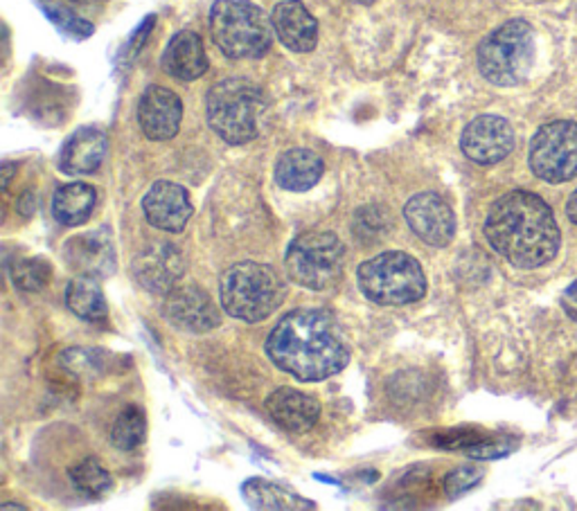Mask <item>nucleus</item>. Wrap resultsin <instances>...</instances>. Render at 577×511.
Instances as JSON below:
<instances>
[{
	"label": "nucleus",
	"mask_w": 577,
	"mask_h": 511,
	"mask_svg": "<svg viewBox=\"0 0 577 511\" xmlns=\"http://www.w3.org/2000/svg\"><path fill=\"white\" fill-rule=\"evenodd\" d=\"M265 349L282 372L304 383L325 381L343 372L350 361L341 325L323 309L287 314L269 334Z\"/></svg>",
	"instance_id": "1"
},
{
	"label": "nucleus",
	"mask_w": 577,
	"mask_h": 511,
	"mask_svg": "<svg viewBox=\"0 0 577 511\" xmlns=\"http://www.w3.org/2000/svg\"><path fill=\"white\" fill-rule=\"evenodd\" d=\"M276 36L293 53H311L319 43V23L300 0H282L271 14Z\"/></svg>",
	"instance_id": "19"
},
{
	"label": "nucleus",
	"mask_w": 577,
	"mask_h": 511,
	"mask_svg": "<svg viewBox=\"0 0 577 511\" xmlns=\"http://www.w3.org/2000/svg\"><path fill=\"white\" fill-rule=\"evenodd\" d=\"M71 480H73L75 489L79 493H84L86 498H101L111 489V482H114L111 474L93 457L84 459V463H79L71 469Z\"/></svg>",
	"instance_id": "26"
},
{
	"label": "nucleus",
	"mask_w": 577,
	"mask_h": 511,
	"mask_svg": "<svg viewBox=\"0 0 577 511\" xmlns=\"http://www.w3.org/2000/svg\"><path fill=\"white\" fill-rule=\"evenodd\" d=\"M109 140L95 127L77 129L60 151V170L68 176H86L101 167Z\"/></svg>",
	"instance_id": "17"
},
{
	"label": "nucleus",
	"mask_w": 577,
	"mask_h": 511,
	"mask_svg": "<svg viewBox=\"0 0 577 511\" xmlns=\"http://www.w3.org/2000/svg\"><path fill=\"white\" fill-rule=\"evenodd\" d=\"M325 165L319 153L309 149H289L278 159L276 183L287 192H307L321 181Z\"/></svg>",
	"instance_id": "21"
},
{
	"label": "nucleus",
	"mask_w": 577,
	"mask_h": 511,
	"mask_svg": "<svg viewBox=\"0 0 577 511\" xmlns=\"http://www.w3.org/2000/svg\"><path fill=\"white\" fill-rule=\"evenodd\" d=\"M483 230L490 246L516 269L548 264L562 243L551 206L526 189H514L496 198Z\"/></svg>",
	"instance_id": "2"
},
{
	"label": "nucleus",
	"mask_w": 577,
	"mask_h": 511,
	"mask_svg": "<svg viewBox=\"0 0 577 511\" xmlns=\"http://www.w3.org/2000/svg\"><path fill=\"white\" fill-rule=\"evenodd\" d=\"M3 509H25L23 504H12V502H3Z\"/></svg>",
	"instance_id": "35"
},
{
	"label": "nucleus",
	"mask_w": 577,
	"mask_h": 511,
	"mask_svg": "<svg viewBox=\"0 0 577 511\" xmlns=\"http://www.w3.org/2000/svg\"><path fill=\"white\" fill-rule=\"evenodd\" d=\"M95 203V187L88 183H66L52 196V215L62 226L77 228L90 219Z\"/></svg>",
	"instance_id": "22"
},
{
	"label": "nucleus",
	"mask_w": 577,
	"mask_h": 511,
	"mask_svg": "<svg viewBox=\"0 0 577 511\" xmlns=\"http://www.w3.org/2000/svg\"><path fill=\"white\" fill-rule=\"evenodd\" d=\"M531 170L537 178L559 185L577 176V122L555 120L544 124L528 153Z\"/></svg>",
	"instance_id": "9"
},
{
	"label": "nucleus",
	"mask_w": 577,
	"mask_h": 511,
	"mask_svg": "<svg viewBox=\"0 0 577 511\" xmlns=\"http://www.w3.org/2000/svg\"><path fill=\"white\" fill-rule=\"evenodd\" d=\"M559 302H562L564 314H566L570 320L577 323V280L562 293Z\"/></svg>",
	"instance_id": "31"
},
{
	"label": "nucleus",
	"mask_w": 577,
	"mask_h": 511,
	"mask_svg": "<svg viewBox=\"0 0 577 511\" xmlns=\"http://www.w3.org/2000/svg\"><path fill=\"white\" fill-rule=\"evenodd\" d=\"M514 448H516L514 439H510V437H488L485 435L481 442L469 446L464 453L477 459H496V457H505Z\"/></svg>",
	"instance_id": "30"
},
{
	"label": "nucleus",
	"mask_w": 577,
	"mask_h": 511,
	"mask_svg": "<svg viewBox=\"0 0 577 511\" xmlns=\"http://www.w3.org/2000/svg\"><path fill=\"white\" fill-rule=\"evenodd\" d=\"M95 280L97 278L79 275L66 289L68 309L86 323H104L109 318L107 297H104V291Z\"/></svg>",
	"instance_id": "23"
},
{
	"label": "nucleus",
	"mask_w": 577,
	"mask_h": 511,
	"mask_svg": "<svg viewBox=\"0 0 577 511\" xmlns=\"http://www.w3.org/2000/svg\"><path fill=\"white\" fill-rule=\"evenodd\" d=\"M66 264L79 275L107 278L116 271L114 239L107 228H99L86 235H77L66 241L64 248Z\"/></svg>",
	"instance_id": "16"
},
{
	"label": "nucleus",
	"mask_w": 577,
	"mask_h": 511,
	"mask_svg": "<svg viewBox=\"0 0 577 511\" xmlns=\"http://www.w3.org/2000/svg\"><path fill=\"white\" fill-rule=\"evenodd\" d=\"M566 215H568V219L577 226V189L570 194V198H568V203H566Z\"/></svg>",
	"instance_id": "32"
},
{
	"label": "nucleus",
	"mask_w": 577,
	"mask_h": 511,
	"mask_svg": "<svg viewBox=\"0 0 577 511\" xmlns=\"http://www.w3.org/2000/svg\"><path fill=\"white\" fill-rule=\"evenodd\" d=\"M183 120V101L177 93L163 86H149L138 105V124L145 138L153 142L172 140Z\"/></svg>",
	"instance_id": "14"
},
{
	"label": "nucleus",
	"mask_w": 577,
	"mask_h": 511,
	"mask_svg": "<svg viewBox=\"0 0 577 511\" xmlns=\"http://www.w3.org/2000/svg\"><path fill=\"white\" fill-rule=\"evenodd\" d=\"M408 228L434 248H445L456 235V215L449 203L436 192L415 194L404 208Z\"/></svg>",
	"instance_id": "12"
},
{
	"label": "nucleus",
	"mask_w": 577,
	"mask_h": 511,
	"mask_svg": "<svg viewBox=\"0 0 577 511\" xmlns=\"http://www.w3.org/2000/svg\"><path fill=\"white\" fill-rule=\"evenodd\" d=\"M269 417L287 433H304L317 426L321 403L296 388H280L267 399Z\"/></svg>",
	"instance_id": "18"
},
{
	"label": "nucleus",
	"mask_w": 577,
	"mask_h": 511,
	"mask_svg": "<svg viewBox=\"0 0 577 511\" xmlns=\"http://www.w3.org/2000/svg\"><path fill=\"white\" fill-rule=\"evenodd\" d=\"M131 273L142 289L168 295L181 282L185 273V260L174 243L151 241L133 258Z\"/></svg>",
	"instance_id": "11"
},
{
	"label": "nucleus",
	"mask_w": 577,
	"mask_h": 511,
	"mask_svg": "<svg viewBox=\"0 0 577 511\" xmlns=\"http://www.w3.org/2000/svg\"><path fill=\"white\" fill-rule=\"evenodd\" d=\"M14 170H17V167L10 165V163L3 165V189L10 187V181H12V172H14Z\"/></svg>",
	"instance_id": "33"
},
{
	"label": "nucleus",
	"mask_w": 577,
	"mask_h": 511,
	"mask_svg": "<svg viewBox=\"0 0 577 511\" xmlns=\"http://www.w3.org/2000/svg\"><path fill=\"white\" fill-rule=\"evenodd\" d=\"M361 293L382 306H406L423 300L427 278L423 267L408 252L388 250L363 262L356 271Z\"/></svg>",
	"instance_id": "7"
},
{
	"label": "nucleus",
	"mask_w": 577,
	"mask_h": 511,
	"mask_svg": "<svg viewBox=\"0 0 577 511\" xmlns=\"http://www.w3.org/2000/svg\"><path fill=\"white\" fill-rule=\"evenodd\" d=\"M161 66L170 77L179 81H194L203 77L207 70V57L201 36L190 30L177 32L165 47Z\"/></svg>",
	"instance_id": "20"
},
{
	"label": "nucleus",
	"mask_w": 577,
	"mask_h": 511,
	"mask_svg": "<svg viewBox=\"0 0 577 511\" xmlns=\"http://www.w3.org/2000/svg\"><path fill=\"white\" fill-rule=\"evenodd\" d=\"M210 32L231 59L265 57L276 36L274 21L250 0H215L210 10Z\"/></svg>",
	"instance_id": "4"
},
{
	"label": "nucleus",
	"mask_w": 577,
	"mask_h": 511,
	"mask_svg": "<svg viewBox=\"0 0 577 511\" xmlns=\"http://www.w3.org/2000/svg\"><path fill=\"white\" fill-rule=\"evenodd\" d=\"M147 435V417L138 405H127L111 428V442L118 450H133Z\"/></svg>",
	"instance_id": "25"
},
{
	"label": "nucleus",
	"mask_w": 577,
	"mask_h": 511,
	"mask_svg": "<svg viewBox=\"0 0 577 511\" xmlns=\"http://www.w3.org/2000/svg\"><path fill=\"white\" fill-rule=\"evenodd\" d=\"M348 3H354V6H373L375 0H348Z\"/></svg>",
	"instance_id": "34"
},
{
	"label": "nucleus",
	"mask_w": 577,
	"mask_h": 511,
	"mask_svg": "<svg viewBox=\"0 0 577 511\" xmlns=\"http://www.w3.org/2000/svg\"><path fill=\"white\" fill-rule=\"evenodd\" d=\"M485 471L481 467H474V465H467V467H460L456 471H451L447 478H445V493L453 500V498H460L462 493H467L469 489H474L481 480H483Z\"/></svg>",
	"instance_id": "29"
},
{
	"label": "nucleus",
	"mask_w": 577,
	"mask_h": 511,
	"mask_svg": "<svg viewBox=\"0 0 577 511\" xmlns=\"http://www.w3.org/2000/svg\"><path fill=\"white\" fill-rule=\"evenodd\" d=\"M481 75L494 86H519L535 66V30L528 21L512 19L490 32L477 53Z\"/></svg>",
	"instance_id": "6"
},
{
	"label": "nucleus",
	"mask_w": 577,
	"mask_h": 511,
	"mask_svg": "<svg viewBox=\"0 0 577 511\" xmlns=\"http://www.w3.org/2000/svg\"><path fill=\"white\" fill-rule=\"evenodd\" d=\"M163 316L177 329L205 334L220 325V312L203 289L177 286L163 300Z\"/></svg>",
	"instance_id": "13"
},
{
	"label": "nucleus",
	"mask_w": 577,
	"mask_h": 511,
	"mask_svg": "<svg viewBox=\"0 0 577 511\" xmlns=\"http://www.w3.org/2000/svg\"><path fill=\"white\" fill-rule=\"evenodd\" d=\"M267 97L257 84L244 77H231L207 90V124L224 142L246 144L257 138Z\"/></svg>",
	"instance_id": "3"
},
{
	"label": "nucleus",
	"mask_w": 577,
	"mask_h": 511,
	"mask_svg": "<svg viewBox=\"0 0 577 511\" xmlns=\"http://www.w3.org/2000/svg\"><path fill=\"white\" fill-rule=\"evenodd\" d=\"M242 493L246 498V502L255 509H313L317 504L304 500L302 496L269 482V480H261V478H253L246 480L242 487Z\"/></svg>",
	"instance_id": "24"
},
{
	"label": "nucleus",
	"mask_w": 577,
	"mask_h": 511,
	"mask_svg": "<svg viewBox=\"0 0 577 511\" xmlns=\"http://www.w3.org/2000/svg\"><path fill=\"white\" fill-rule=\"evenodd\" d=\"M514 140V129L505 118L479 116L464 127L460 135V149L471 163L488 167L510 156Z\"/></svg>",
	"instance_id": "10"
},
{
	"label": "nucleus",
	"mask_w": 577,
	"mask_h": 511,
	"mask_svg": "<svg viewBox=\"0 0 577 511\" xmlns=\"http://www.w3.org/2000/svg\"><path fill=\"white\" fill-rule=\"evenodd\" d=\"M220 300L226 314L237 320L259 323L269 318L285 300V284L278 273L257 262H239L224 271Z\"/></svg>",
	"instance_id": "5"
},
{
	"label": "nucleus",
	"mask_w": 577,
	"mask_h": 511,
	"mask_svg": "<svg viewBox=\"0 0 577 511\" xmlns=\"http://www.w3.org/2000/svg\"><path fill=\"white\" fill-rule=\"evenodd\" d=\"M39 6L45 12V17L55 23L64 34L75 36V39H86L93 34V25L86 23L84 19L75 17L71 10H66L62 6H52V3H47V0H39Z\"/></svg>",
	"instance_id": "28"
},
{
	"label": "nucleus",
	"mask_w": 577,
	"mask_h": 511,
	"mask_svg": "<svg viewBox=\"0 0 577 511\" xmlns=\"http://www.w3.org/2000/svg\"><path fill=\"white\" fill-rule=\"evenodd\" d=\"M145 219L163 232H181L192 217V200L185 187L159 181L149 187L142 198Z\"/></svg>",
	"instance_id": "15"
},
{
	"label": "nucleus",
	"mask_w": 577,
	"mask_h": 511,
	"mask_svg": "<svg viewBox=\"0 0 577 511\" xmlns=\"http://www.w3.org/2000/svg\"><path fill=\"white\" fill-rule=\"evenodd\" d=\"M50 264L41 258H25L12 267V280L21 291H41L50 282Z\"/></svg>",
	"instance_id": "27"
},
{
	"label": "nucleus",
	"mask_w": 577,
	"mask_h": 511,
	"mask_svg": "<svg viewBox=\"0 0 577 511\" xmlns=\"http://www.w3.org/2000/svg\"><path fill=\"white\" fill-rule=\"evenodd\" d=\"M345 267V246L334 232L313 230L296 237L285 254L289 280L309 291H325Z\"/></svg>",
	"instance_id": "8"
}]
</instances>
